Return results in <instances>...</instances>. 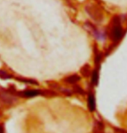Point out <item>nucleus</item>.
Masks as SVG:
<instances>
[{"instance_id":"nucleus-13","label":"nucleus","mask_w":127,"mask_h":133,"mask_svg":"<svg viewBox=\"0 0 127 133\" xmlns=\"http://www.w3.org/2000/svg\"><path fill=\"white\" fill-rule=\"evenodd\" d=\"M60 90H61V92H62L63 94L68 95V96H71V95H72V94H73L71 90L67 89V88H63V89H62V88L60 87Z\"/></svg>"},{"instance_id":"nucleus-16","label":"nucleus","mask_w":127,"mask_h":133,"mask_svg":"<svg viewBox=\"0 0 127 133\" xmlns=\"http://www.w3.org/2000/svg\"><path fill=\"white\" fill-rule=\"evenodd\" d=\"M116 131H117V133H127L125 131H124V130H121V129H114Z\"/></svg>"},{"instance_id":"nucleus-7","label":"nucleus","mask_w":127,"mask_h":133,"mask_svg":"<svg viewBox=\"0 0 127 133\" xmlns=\"http://www.w3.org/2000/svg\"><path fill=\"white\" fill-rule=\"evenodd\" d=\"M88 107L91 111H94L96 108V103H95V97L94 95L89 94L88 96Z\"/></svg>"},{"instance_id":"nucleus-11","label":"nucleus","mask_w":127,"mask_h":133,"mask_svg":"<svg viewBox=\"0 0 127 133\" xmlns=\"http://www.w3.org/2000/svg\"><path fill=\"white\" fill-rule=\"evenodd\" d=\"M98 82H99V73L97 70H94L92 74V84L97 85Z\"/></svg>"},{"instance_id":"nucleus-14","label":"nucleus","mask_w":127,"mask_h":133,"mask_svg":"<svg viewBox=\"0 0 127 133\" xmlns=\"http://www.w3.org/2000/svg\"><path fill=\"white\" fill-rule=\"evenodd\" d=\"M48 84L49 85L50 87H52V88H55V89H60V87L59 85L57 83H55V82H48Z\"/></svg>"},{"instance_id":"nucleus-6","label":"nucleus","mask_w":127,"mask_h":133,"mask_svg":"<svg viewBox=\"0 0 127 133\" xmlns=\"http://www.w3.org/2000/svg\"><path fill=\"white\" fill-rule=\"evenodd\" d=\"M81 77L77 75V74H73V75L68 76L67 78L64 79V81L68 84H71V85H75V83H77L78 81H80Z\"/></svg>"},{"instance_id":"nucleus-10","label":"nucleus","mask_w":127,"mask_h":133,"mask_svg":"<svg viewBox=\"0 0 127 133\" xmlns=\"http://www.w3.org/2000/svg\"><path fill=\"white\" fill-rule=\"evenodd\" d=\"M42 95L46 97H54L56 96L57 94L54 91H51V90H42Z\"/></svg>"},{"instance_id":"nucleus-1","label":"nucleus","mask_w":127,"mask_h":133,"mask_svg":"<svg viewBox=\"0 0 127 133\" xmlns=\"http://www.w3.org/2000/svg\"><path fill=\"white\" fill-rule=\"evenodd\" d=\"M111 38L112 41L118 42L123 36V28L121 27V23L118 17H114L113 19V24L111 29Z\"/></svg>"},{"instance_id":"nucleus-9","label":"nucleus","mask_w":127,"mask_h":133,"mask_svg":"<svg viewBox=\"0 0 127 133\" xmlns=\"http://www.w3.org/2000/svg\"><path fill=\"white\" fill-rule=\"evenodd\" d=\"M81 73L84 77H88L90 75V74H91V69H90L89 65H85L83 68H81Z\"/></svg>"},{"instance_id":"nucleus-4","label":"nucleus","mask_w":127,"mask_h":133,"mask_svg":"<svg viewBox=\"0 0 127 133\" xmlns=\"http://www.w3.org/2000/svg\"><path fill=\"white\" fill-rule=\"evenodd\" d=\"M42 95V90L39 89H27L24 91H20L17 92V96L22 97V98H34L36 96Z\"/></svg>"},{"instance_id":"nucleus-3","label":"nucleus","mask_w":127,"mask_h":133,"mask_svg":"<svg viewBox=\"0 0 127 133\" xmlns=\"http://www.w3.org/2000/svg\"><path fill=\"white\" fill-rule=\"evenodd\" d=\"M86 12L88 13L89 16L91 17L92 19L97 21V22H100L103 20V16L101 10L95 5H91L89 4L88 6H86Z\"/></svg>"},{"instance_id":"nucleus-5","label":"nucleus","mask_w":127,"mask_h":133,"mask_svg":"<svg viewBox=\"0 0 127 133\" xmlns=\"http://www.w3.org/2000/svg\"><path fill=\"white\" fill-rule=\"evenodd\" d=\"M15 79H17V81L23 82L25 84H30V85H38V82L34 79H29V78H24V77H13Z\"/></svg>"},{"instance_id":"nucleus-8","label":"nucleus","mask_w":127,"mask_h":133,"mask_svg":"<svg viewBox=\"0 0 127 133\" xmlns=\"http://www.w3.org/2000/svg\"><path fill=\"white\" fill-rule=\"evenodd\" d=\"M13 76L11 74H10L9 72L4 70V69H0V79H12Z\"/></svg>"},{"instance_id":"nucleus-17","label":"nucleus","mask_w":127,"mask_h":133,"mask_svg":"<svg viewBox=\"0 0 127 133\" xmlns=\"http://www.w3.org/2000/svg\"><path fill=\"white\" fill-rule=\"evenodd\" d=\"M0 133H4V124H0Z\"/></svg>"},{"instance_id":"nucleus-12","label":"nucleus","mask_w":127,"mask_h":133,"mask_svg":"<svg viewBox=\"0 0 127 133\" xmlns=\"http://www.w3.org/2000/svg\"><path fill=\"white\" fill-rule=\"evenodd\" d=\"M73 92H76V94H84L85 92L83 91V89L80 87L79 86H75L73 87Z\"/></svg>"},{"instance_id":"nucleus-15","label":"nucleus","mask_w":127,"mask_h":133,"mask_svg":"<svg viewBox=\"0 0 127 133\" xmlns=\"http://www.w3.org/2000/svg\"><path fill=\"white\" fill-rule=\"evenodd\" d=\"M93 133H104V130H100L98 128H93Z\"/></svg>"},{"instance_id":"nucleus-2","label":"nucleus","mask_w":127,"mask_h":133,"mask_svg":"<svg viewBox=\"0 0 127 133\" xmlns=\"http://www.w3.org/2000/svg\"><path fill=\"white\" fill-rule=\"evenodd\" d=\"M16 101L17 98L15 97V95L11 94L6 89L0 90V102L6 105H12Z\"/></svg>"}]
</instances>
